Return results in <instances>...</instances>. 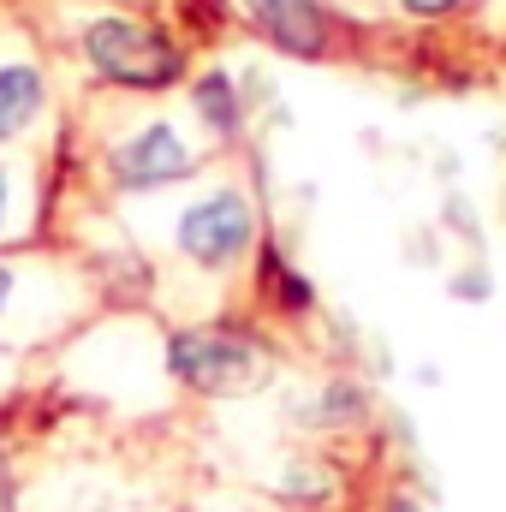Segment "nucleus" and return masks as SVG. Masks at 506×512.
Wrapping results in <instances>:
<instances>
[{"mask_svg":"<svg viewBox=\"0 0 506 512\" xmlns=\"http://www.w3.org/2000/svg\"><path fill=\"white\" fill-rule=\"evenodd\" d=\"M84 54L102 78L131 84V90H161L179 78V54L167 36H155L149 24H131V18H96L84 30Z\"/></svg>","mask_w":506,"mask_h":512,"instance_id":"1","label":"nucleus"},{"mask_svg":"<svg viewBox=\"0 0 506 512\" xmlns=\"http://www.w3.org/2000/svg\"><path fill=\"white\" fill-rule=\"evenodd\" d=\"M167 364H173L179 382H191L197 393H245L262 376L256 346L239 340V334H179L167 346Z\"/></svg>","mask_w":506,"mask_h":512,"instance_id":"2","label":"nucleus"},{"mask_svg":"<svg viewBox=\"0 0 506 512\" xmlns=\"http://www.w3.org/2000/svg\"><path fill=\"white\" fill-rule=\"evenodd\" d=\"M251 245V209L245 197L221 191V197H203L179 215V251L203 268H227L233 256Z\"/></svg>","mask_w":506,"mask_h":512,"instance_id":"3","label":"nucleus"},{"mask_svg":"<svg viewBox=\"0 0 506 512\" xmlns=\"http://www.w3.org/2000/svg\"><path fill=\"white\" fill-rule=\"evenodd\" d=\"M191 167H197V155L185 149V137H179L173 126L137 131L131 143H120V155H114V173H120V185H131V191H149V185L185 179Z\"/></svg>","mask_w":506,"mask_h":512,"instance_id":"4","label":"nucleus"},{"mask_svg":"<svg viewBox=\"0 0 506 512\" xmlns=\"http://www.w3.org/2000/svg\"><path fill=\"white\" fill-rule=\"evenodd\" d=\"M251 18L280 54H298V60L322 54V12L310 0H251Z\"/></svg>","mask_w":506,"mask_h":512,"instance_id":"5","label":"nucleus"},{"mask_svg":"<svg viewBox=\"0 0 506 512\" xmlns=\"http://www.w3.org/2000/svg\"><path fill=\"white\" fill-rule=\"evenodd\" d=\"M42 108V78L30 66H0V137L24 131Z\"/></svg>","mask_w":506,"mask_h":512,"instance_id":"6","label":"nucleus"},{"mask_svg":"<svg viewBox=\"0 0 506 512\" xmlns=\"http://www.w3.org/2000/svg\"><path fill=\"white\" fill-rule=\"evenodd\" d=\"M197 114H203L209 126L233 131V126H239V102H233V84H227V78H203V84H197Z\"/></svg>","mask_w":506,"mask_h":512,"instance_id":"7","label":"nucleus"},{"mask_svg":"<svg viewBox=\"0 0 506 512\" xmlns=\"http://www.w3.org/2000/svg\"><path fill=\"white\" fill-rule=\"evenodd\" d=\"M453 0H405V12H423V18H435V12H447Z\"/></svg>","mask_w":506,"mask_h":512,"instance_id":"8","label":"nucleus"},{"mask_svg":"<svg viewBox=\"0 0 506 512\" xmlns=\"http://www.w3.org/2000/svg\"><path fill=\"white\" fill-rule=\"evenodd\" d=\"M6 292H12V274H6V268H0V304H6Z\"/></svg>","mask_w":506,"mask_h":512,"instance_id":"9","label":"nucleus"},{"mask_svg":"<svg viewBox=\"0 0 506 512\" xmlns=\"http://www.w3.org/2000/svg\"><path fill=\"white\" fill-rule=\"evenodd\" d=\"M0 215H6V173H0Z\"/></svg>","mask_w":506,"mask_h":512,"instance_id":"10","label":"nucleus"},{"mask_svg":"<svg viewBox=\"0 0 506 512\" xmlns=\"http://www.w3.org/2000/svg\"><path fill=\"white\" fill-rule=\"evenodd\" d=\"M387 512H411V507H405V501H399V507H387Z\"/></svg>","mask_w":506,"mask_h":512,"instance_id":"11","label":"nucleus"}]
</instances>
